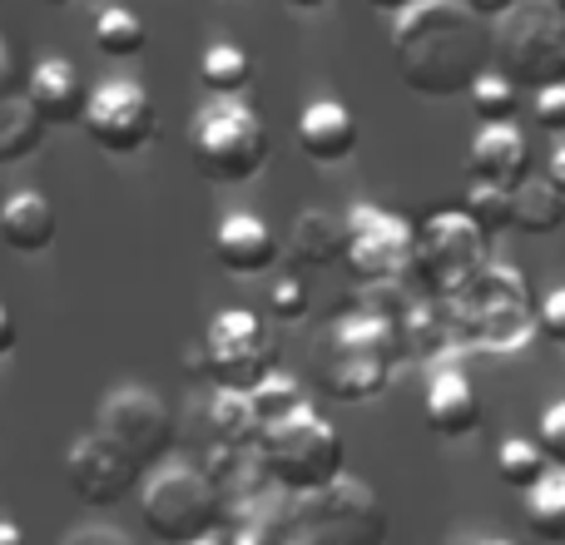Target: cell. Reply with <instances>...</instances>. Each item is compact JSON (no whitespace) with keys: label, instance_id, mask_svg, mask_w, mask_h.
<instances>
[{"label":"cell","instance_id":"cell-17","mask_svg":"<svg viewBox=\"0 0 565 545\" xmlns=\"http://www.w3.org/2000/svg\"><path fill=\"white\" fill-rule=\"evenodd\" d=\"M282 244L258 214H228L214 234V264L234 278H258L278 264Z\"/></svg>","mask_w":565,"mask_h":545},{"label":"cell","instance_id":"cell-31","mask_svg":"<svg viewBox=\"0 0 565 545\" xmlns=\"http://www.w3.org/2000/svg\"><path fill=\"white\" fill-rule=\"evenodd\" d=\"M461 214L481 228L487 238L516 228V189H497V184H471L461 199Z\"/></svg>","mask_w":565,"mask_h":545},{"label":"cell","instance_id":"cell-36","mask_svg":"<svg viewBox=\"0 0 565 545\" xmlns=\"http://www.w3.org/2000/svg\"><path fill=\"white\" fill-rule=\"evenodd\" d=\"M531 115H536V125L546 129V135L565 139V85H551V89H541V95H531Z\"/></svg>","mask_w":565,"mask_h":545},{"label":"cell","instance_id":"cell-45","mask_svg":"<svg viewBox=\"0 0 565 545\" xmlns=\"http://www.w3.org/2000/svg\"><path fill=\"white\" fill-rule=\"evenodd\" d=\"M282 6H292V10H318V6H328V0H282Z\"/></svg>","mask_w":565,"mask_h":545},{"label":"cell","instance_id":"cell-5","mask_svg":"<svg viewBox=\"0 0 565 545\" xmlns=\"http://www.w3.org/2000/svg\"><path fill=\"white\" fill-rule=\"evenodd\" d=\"M224 516H228L224 491L209 481L204 467H189V461H164L139 487V521H145L149 536L164 545H199L218 536Z\"/></svg>","mask_w":565,"mask_h":545},{"label":"cell","instance_id":"cell-2","mask_svg":"<svg viewBox=\"0 0 565 545\" xmlns=\"http://www.w3.org/2000/svg\"><path fill=\"white\" fill-rule=\"evenodd\" d=\"M536 292L531 278L511 264H487L457 298L441 302L451 328V348L457 352H487V357H507L521 352L536 338Z\"/></svg>","mask_w":565,"mask_h":545},{"label":"cell","instance_id":"cell-41","mask_svg":"<svg viewBox=\"0 0 565 545\" xmlns=\"http://www.w3.org/2000/svg\"><path fill=\"white\" fill-rule=\"evenodd\" d=\"M546 179L565 194V139H561L556 149H551V159H546Z\"/></svg>","mask_w":565,"mask_h":545},{"label":"cell","instance_id":"cell-16","mask_svg":"<svg viewBox=\"0 0 565 545\" xmlns=\"http://www.w3.org/2000/svg\"><path fill=\"white\" fill-rule=\"evenodd\" d=\"M422 417H427V431L441 441H467L471 431L481 427V397L471 387V377L461 367H431L427 397H422Z\"/></svg>","mask_w":565,"mask_h":545},{"label":"cell","instance_id":"cell-48","mask_svg":"<svg viewBox=\"0 0 565 545\" xmlns=\"http://www.w3.org/2000/svg\"><path fill=\"white\" fill-rule=\"evenodd\" d=\"M491 545H511V541H491Z\"/></svg>","mask_w":565,"mask_h":545},{"label":"cell","instance_id":"cell-15","mask_svg":"<svg viewBox=\"0 0 565 545\" xmlns=\"http://www.w3.org/2000/svg\"><path fill=\"white\" fill-rule=\"evenodd\" d=\"M531 139L521 125H487L477 129L467 149V169H471V184H497V189H516L531 179Z\"/></svg>","mask_w":565,"mask_h":545},{"label":"cell","instance_id":"cell-1","mask_svg":"<svg viewBox=\"0 0 565 545\" xmlns=\"http://www.w3.org/2000/svg\"><path fill=\"white\" fill-rule=\"evenodd\" d=\"M392 60L412 95L461 99L491 70V30L461 0H417L392 25Z\"/></svg>","mask_w":565,"mask_h":545},{"label":"cell","instance_id":"cell-23","mask_svg":"<svg viewBox=\"0 0 565 545\" xmlns=\"http://www.w3.org/2000/svg\"><path fill=\"white\" fill-rule=\"evenodd\" d=\"M45 119L25 95H0V164H25L45 145Z\"/></svg>","mask_w":565,"mask_h":545},{"label":"cell","instance_id":"cell-21","mask_svg":"<svg viewBox=\"0 0 565 545\" xmlns=\"http://www.w3.org/2000/svg\"><path fill=\"white\" fill-rule=\"evenodd\" d=\"M60 234V214L40 189H20L0 204V238H6L15 254H45Z\"/></svg>","mask_w":565,"mask_h":545},{"label":"cell","instance_id":"cell-14","mask_svg":"<svg viewBox=\"0 0 565 545\" xmlns=\"http://www.w3.org/2000/svg\"><path fill=\"white\" fill-rule=\"evenodd\" d=\"M65 487L75 491V501H85V506L109 511L135 487H145V467H135L125 451H115L105 437L89 431V437L70 441V451H65Z\"/></svg>","mask_w":565,"mask_h":545},{"label":"cell","instance_id":"cell-7","mask_svg":"<svg viewBox=\"0 0 565 545\" xmlns=\"http://www.w3.org/2000/svg\"><path fill=\"white\" fill-rule=\"evenodd\" d=\"M189 154L209 184H248L268 164V129L244 99H209L189 125Z\"/></svg>","mask_w":565,"mask_h":545},{"label":"cell","instance_id":"cell-39","mask_svg":"<svg viewBox=\"0 0 565 545\" xmlns=\"http://www.w3.org/2000/svg\"><path fill=\"white\" fill-rule=\"evenodd\" d=\"M461 6H467L477 20H487V25H497V20H507L511 10L521 6V0H461Z\"/></svg>","mask_w":565,"mask_h":545},{"label":"cell","instance_id":"cell-34","mask_svg":"<svg viewBox=\"0 0 565 545\" xmlns=\"http://www.w3.org/2000/svg\"><path fill=\"white\" fill-rule=\"evenodd\" d=\"M536 447L546 451L551 471H565V402L541 412V427H536Z\"/></svg>","mask_w":565,"mask_h":545},{"label":"cell","instance_id":"cell-25","mask_svg":"<svg viewBox=\"0 0 565 545\" xmlns=\"http://www.w3.org/2000/svg\"><path fill=\"white\" fill-rule=\"evenodd\" d=\"M204 427H209V441H214V447H234V451L258 447V421H254V412H248L244 392H218L214 387L209 412H204Z\"/></svg>","mask_w":565,"mask_h":545},{"label":"cell","instance_id":"cell-37","mask_svg":"<svg viewBox=\"0 0 565 545\" xmlns=\"http://www.w3.org/2000/svg\"><path fill=\"white\" fill-rule=\"evenodd\" d=\"M536 332L546 342H556V348H565V288H551L536 302Z\"/></svg>","mask_w":565,"mask_h":545},{"label":"cell","instance_id":"cell-28","mask_svg":"<svg viewBox=\"0 0 565 545\" xmlns=\"http://www.w3.org/2000/svg\"><path fill=\"white\" fill-rule=\"evenodd\" d=\"M89 35H95V50L109 60H135L139 50L149 45V25L139 10L129 6H105L95 15V25H89Z\"/></svg>","mask_w":565,"mask_h":545},{"label":"cell","instance_id":"cell-35","mask_svg":"<svg viewBox=\"0 0 565 545\" xmlns=\"http://www.w3.org/2000/svg\"><path fill=\"white\" fill-rule=\"evenodd\" d=\"M268 312H274L278 322H302L308 318V288H302L298 278H278L274 288H268Z\"/></svg>","mask_w":565,"mask_h":545},{"label":"cell","instance_id":"cell-33","mask_svg":"<svg viewBox=\"0 0 565 545\" xmlns=\"http://www.w3.org/2000/svg\"><path fill=\"white\" fill-rule=\"evenodd\" d=\"M412 298H417V292H407V282H382V288H362L358 312H362V318H377V322H387V328L402 332V318H407Z\"/></svg>","mask_w":565,"mask_h":545},{"label":"cell","instance_id":"cell-11","mask_svg":"<svg viewBox=\"0 0 565 545\" xmlns=\"http://www.w3.org/2000/svg\"><path fill=\"white\" fill-rule=\"evenodd\" d=\"M204 372L218 392H254L268 372H278V342L268 322L248 308H224L204 328Z\"/></svg>","mask_w":565,"mask_h":545},{"label":"cell","instance_id":"cell-10","mask_svg":"<svg viewBox=\"0 0 565 545\" xmlns=\"http://www.w3.org/2000/svg\"><path fill=\"white\" fill-rule=\"evenodd\" d=\"M95 437H105L115 451H125L135 467H164L174 461V407H169L159 392L125 382L115 387L95 412Z\"/></svg>","mask_w":565,"mask_h":545},{"label":"cell","instance_id":"cell-46","mask_svg":"<svg viewBox=\"0 0 565 545\" xmlns=\"http://www.w3.org/2000/svg\"><path fill=\"white\" fill-rule=\"evenodd\" d=\"M199 545H228L224 536H209V541H199Z\"/></svg>","mask_w":565,"mask_h":545},{"label":"cell","instance_id":"cell-40","mask_svg":"<svg viewBox=\"0 0 565 545\" xmlns=\"http://www.w3.org/2000/svg\"><path fill=\"white\" fill-rule=\"evenodd\" d=\"M15 338H20V328H15V318H10V308L0 302V362L15 352Z\"/></svg>","mask_w":565,"mask_h":545},{"label":"cell","instance_id":"cell-12","mask_svg":"<svg viewBox=\"0 0 565 545\" xmlns=\"http://www.w3.org/2000/svg\"><path fill=\"white\" fill-rule=\"evenodd\" d=\"M342 264L352 268L362 288L407 282L412 264H417V228L377 204H358L348 214V258Z\"/></svg>","mask_w":565,"mask_h":545},{"label":"cell","instance_id":"cell-8","mask_svg":"<svg viewBox=\"0 0 565 545\" xmlns=\"http://www.w3.org/2000/svg\"><path fill=\"white\" fill-rule=\"evenodd\" d=\"M392 516L358 477H338L318 496H288V545H387Z\"/></svg>","mask_w":565,"mask_h":545},{"label":"cell","instance_id":"cell-29","mask_svg":"<svg viewBox=\"0 0 565 545\" xmlns=\"http://www.w3.org/2000/svg\"><path fill=\"white\" fill-rule=\"evenodd\" d=\"M302 407H308V392H302V382L282 367L268 372V377L248 392V412H254V421H258V437H264L268 427H278V421H288L292 412H302Z\"/></svg>","mask_w":565,"mask_h":545},{"label":"cell","instance_id":"cell-27","mask_svg":"<svg viewBox=\"0 0 565 545\" xmlns=\"http://www.w3.org/2000/svg\"><path fill=\"white\" fill-rule=\"evenodd\" d=\"M516 228L531 238H551L565 228V194L551 179H526V184H516Z\"/></svg>","mask_w":565,"mask_h":545},{"label":"cell","instance_id":"cell-4","mask_svg":"<svg viewBox=\"0 0 565 545\" xmlns=\"http://www.w3.org/2000/svg\"><path fill=\"white\" fill-rule=\"evenodd\" d=\"M258 461H264L274 491H282V496H292V501L318 496V491H328L338 477H348V471H342V461H348L342 431L332 427L312 402L258 437Z\"/></svg>","mask_w":565,"mask_h":545},{"label":"cell","instance_id":"cell-44","mask_svg":"<svg viewBox=\"0 0 565 545\" xmlns=\"http://www.w3.org/2000/svg\"><path fill=\"white\" fill-rule=\"evenodd\" d=\"M10 70H15V65H10V45L0 40V95H6V85H10Z\"/></svg>","mask_w":565,"mask_h":545},{"label":"cell","instance_id":"cell-6","mask_svg":"<svg viewBox=\"0 0 565 545\" xmlns=\"http://www.w3.org/2000/svg\"><path fill=\"white\" fill-rule=\"evenodd\" d=\"M491 65L521 95L565 85V15L551 0H521L491 35Z\"/></svg>","mask_w":565,"mask_h":545},{"label":"cell","instance_id":"cell-24","mask_svg":"<svg viewBox=\"0 0 565 545\" xmlns=\"http://www.w3.org/2000/svg\"><path fill=\"white\" fill-rule=\"evenodd\" d=\"M199 79L214 99H244V89L254 85V55L234 40H218V45L204 50L199 60Z\"/></svg>","mask_w":565,"mask_h":545},{"label":"cell","instance_id":"cell-43","mask_svg":"<svg viewBox=\"0 0 565 545\" xmlns=\"http://www.w3.org/2000/svg\"><path fill=\"white\" fill-rule=\"evenodd\" d=\"M372 10H387V15H402V10H412L417 0H367Z\"/></svg>","mask_w":565,"mask_h":545},{"label":"cell","instance_id":"cell-26","mask_svg":"<svg viewBox=\"0 0 565 545\" xmlns=\"http://www.w3.org/2000/svg\"><path fill=\"white\" fill-rule=\"evenodd\" d=\"M521 521L526 536L541 545H565V471H551L541 487L521 496Z\"/></svg>","mask_w":565,"mask_h":545},{"label":"cell","instance_id":"cell-30","mask_svg":"<svg viewBox=\"0 0 565 545\" xmlns=\"http://www.w3.org/2000/svg\"><path fill=\"white\" fill-rule=\"evenodd\" d=\"M497 477H501V487H511V491H521V496H526L531 487H541V481L551 477V461H546V451H541L536 441L507 437L497 447Z\"/></svg>","mask_w":565,"mask_h":545},{"label":"cell","instance_id":"cell-38","mask_svg":"<svg viewBox=\"0 0 565 545\" xmlns=\"http://www.w3.org/2000/svg\"><path fill=\"white\" fill-rule=\"evenodd\" d=\"M60 545H139V541H129L119 526H75Z\"/></svg>","mask_w":565,"mask_h":545},{"label":"cell","instance_id":"cell-42","mask_svg":"<svg viewBox=\"0 0 565 545\" xmlns=\"http://www.w3.org/2000/svg\"><path fill=\"white\" fill-rule=\"evenodd\" d=\"M0 545H30V536L15 526V521H0Z\"/></svg>","mask_w":565,"mask_h":545},{"label":"cell","instance_id":"cell-13","mask_svg":"<svg viewBox=\"0 0 565 545\" xmlns=\"http://www.w3.org/2000/svg\"><path fill=\"white\" fill-rule=\"evenodd\" d=\"M79 125H85L95 149H105V154H115V159H129L154 139L159 115H154V99H149L145 85H135V79H105V85L89 89Z\"/></svg>","mask_w":565,"mask_h":545},{"label":"cell","instance_id":"cell-19","mask_svg":"<svg viewBox=\"0 0 565 545\" xmlns=\"http://www.w3.org/2000/svg\"><path fill=\"white\" fill-rule=\"evenodd\" d=\"M25 99L35 105V115L45 119L50 129H60V125H79V119H85L89 95H85L79 70L70 65L65 55H45V60H35V70H30Z\"/></svg>","mask_w":565,"mask_h":545},{"label":"cell","instance_id":"cell-47","mask_svg":"<svg viewBox=\"0 0 565 545\" xmlns=\"http://www.w3.org/2000/svg\"><path fill=\"white\" fill-rule=\"evenodd\" d=\"M551 6H556V10H561V15H565V0H551Z\"/></svg>","mask_w":565,"mask_h":545},{"label":"cell","instance_id":"cell-22","mask_svg":"<svg viewBox=\"0 0 565 545\" xmlns=\"http://www.w3.org/2000/svg\"><path fill=\"white\" fill-rule=\"evenodd\" d=\"M402 348H407V362H422V367H441V357L451 348V328H447V312H441L437 298H412L407 318H402Z\"/></svg>","mask_w":565,"mask_h":545},{"label":"cell","instance_id":"cell-18","mask_svg":"<svg viewBox=\"0 0 565 545\" xmlns=\"http://www.w3.org/2000/svg\"><path fill=\"white\" fill-rule=\"evenodd\" d=\"M298 149L318 169L348 164L358 154V119H352V109L342 99H312L298 115Z\"/></svg>","mask_w":565,"mask_h":545},{"label":"cell","instance_id":"cell-3","mask_svg":"<svg viewBox=\"0 0 565 545\" xmlns=\"http://www.w3.org/2000/svg\"><path fill=\"white\" fill-rule=\"evenodd\" d=\"M402 362H407V348H402L397 328H387L377 318H362V312H348L318 352V387L332 402L358 407V402H372L392 387V372Z\"/></svg>","mask_w":565,"mask_h":545},{"label":"cell","instance_id":"cell-9","mask_svg":"<svg viewBox=\"0 0 565 545\" xmlns=\"http://www.w3.org/2000/svg\"><path fill=\"white\" fill-rule=\"evenodd\" d=\"M491 238L471 224L461 209L451 214H431L417 228V264H412V282H417L422 298H457L481 268L491 264Z\"/></svg>","mask_w":565,"mask_h":545},{"label":"cell","instance_id":"cell-20","mask_svg":"<svg viewBox=\"0 0 565 545\" xmlns=\"http://www.w3.org/2000/svg\"><path fill=\"white\" fill-rule=\"evenodd\" d=\"M288 258L312 272L338 268L342 258H348V218L328 214V209H302V214L292 218Z\"/></svg>","mask_w":565,"mask_h":545},{"label":"cell","instance_id":"cell-32","mask_svg":"<svg viewBox=\"0 0 565 545\" xmlns=\"http://www.w3.org/2000/svg\"><path fill=\"white\" fill-rule=\"evenodd\" d=\"M471 115H477V129L487 125H516L521 115V89L511 85L507 75H497V70H487V75L471 85Z\"/></svg>","mask_w":565,"mask_h":545}]
</instances>
